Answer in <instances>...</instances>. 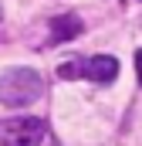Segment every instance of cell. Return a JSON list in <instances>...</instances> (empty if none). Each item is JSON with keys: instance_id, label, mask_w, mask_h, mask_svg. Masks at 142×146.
<instances>
[{"instance_id": "obj_1", "label": "cell", "mask_w": 142, "mask_h": 146, "mask_svg": "<svg viewBox=\"0 0 142 146\" xmlns=\"http://www.w3.org/2000/svg\"><path fill=\"white\" fill-rule=\"evenodd\" d=\"M44 95V78L34 68H7L0 72V106L24 109Z\"/></svg>"}, {"instance_id": "obj_2", "label": "cell", "mask_w": 142, "mask_h": 146, "mask_svg": "<svg viewBox=\"0 0 142 146\" xmlns=\"http://www.w3.org/2000/svg\"><path fill=\"white\" fill-rule=\"evenodd\" d=\"M44 139V119L37 115H17L0 126V146H41Z\"/></svg>"}, {"instance_id": "obj_3", "label": "cell", "mask_w": 142, "mask_h": 146, "mask_svg": "<svg viewBox=\"0 0 142 146\" xmlns=\"http://www.w3.org/2000/svg\"><path fill=\"white\" fill-rule=\"evenodd\" d=\"M81 78L95 82V85H112L118 78V61L112 54H95V58H85L81 65Z\"/></svg>"}, {"instance_id": "obj_4", "label": "cell", "mask_w": 142, "mask_h": 146, "mask_svg": "<svg viewBox=\"0 0 142 146\" xmlns=\"http://www.w3.org/2000/svg\"><path fill=\"white\" fill-rule=\"evenodd\" d=\"M47 31H51V44H64V41H71V37L81 34L85 24H81L78 14H58V17H51Z\"/></svg>"}, {"instance_id": "obj_5", "label": "cell", "mask_w": 142, "mask_h": 146, "mask_svg": "<svg viewBox=\"0 0 142 146\" xmlns=\"http://www.w3.org/2000/svg\"><path fill=\"white\" fill-rule=\"evenodd\" d=\"M81 65H85V58H71V61H61V68L58 75L68 82V78H81Z\"/></svg>"}, {"instance_id": "obj_6", "label": "cell", "mask_w": 142, "mask_h": 146, "mask_svg": "<svg viewBox=\"0 0 142 146\" xmlns=\"http://www.w3.org/2000/svg\"><path fill=\"white\" fill-rule=\"evenodd\" d=\"M135 72H139V82H142V51L135 54Z\"/></svg>"}]
</instances>
